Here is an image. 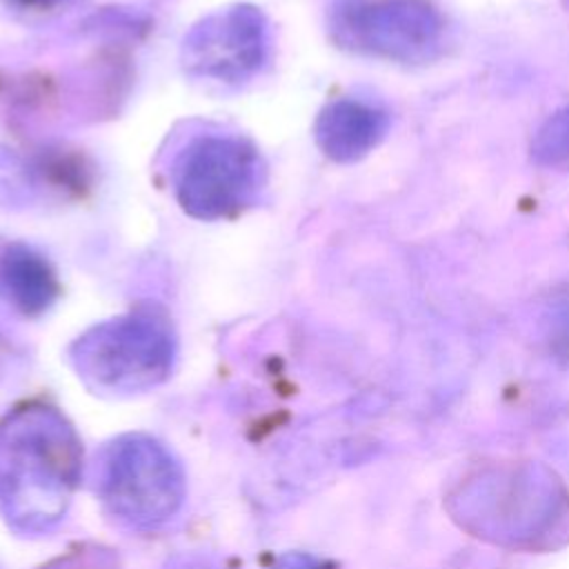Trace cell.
<instances>
[{"label": "cell", "instance_id": "6da1fadb", "mask_svg": "<svg viewBox=\"0 0 569 569\" xmlns=\"http://www.w3.org/2000/svg\"><path fill=\"white\" fill-rule=\"evenodd\" d=\"M442 505L460 531L498 549L551 553L569 545V487L540 460H478L449 482Z\"/></svg>", "mask_w": 569, "mask_h": 569}, {"label": "cell", "instance_id": "7a4b0ae2", "mask_svg": "<svg viewBox=\"0 0 569 569\" xmlns=\"http://www.w3.org/2000/svg\"><path fill=\"white\" fill-rule=\"evenodd\" d=\"M82 476V442L53 405L24 402L0 418V518L20 536L51 531Z\"/></svg>", "mask_w": 569, "mask_h": 569}, {"label": "cell", "instance_id": "3957f363", "mask_svg": "<svg viewBox=\"0 0 569 569\" xmlns=\"http://www.w3.org/2000/svg\"><path fill=\"white\" fill-rule=\"evenodd\" d=\"M176 333L164 313L136 309L102 320L69 347L78 378L98 396L129 398L162 385L176 365Z\"/></svg>", "mask_w": 569, "mask_h": 569}, {"label": "cell", "instance_id": "277c9868", "mask_svg": "<svg viewBox=\"0 0 569 569\" xmlns=\"http://www.w3.org/2000/svg\"><path fill=\"white\" fill-rule=\"evenodd\" d=\"M93 489L107 516L136 531H153L178 516L187 478L173 451L149 433H120L102 445Z\"/></svg>", "mask_w": 569, "mask_h": 569}, {"label": "cell", "instance_id": "5b68a950", "mask_svg": "<svg viewBox=\"0 0 569 569\" xmlns=\"http://www.w3.org/2000/svg\"><path fill=\"white\" fill-rule=\"evenodd\" d=\"M329 36L353 53L420 64L442 53L447 22L431 0H338Z\"/></svg>", "mask_w": 569, "mask_h": 569}, {"label": "cell", "instance_id": "8992f818", "mask_svg": "<svg viewBox=\"0 0 569 569\" xmlns=\"http://www.w3.org/2000/svg\"><path fill=\"white\" fill-rule=\"evenodd\" d=\"M264 178L251 142L229 133L191 140L176 158L173 191L182 211L196 220H222L247 207Z\"/></svg>", "mask_w": 569, "mask_h": 569}, {"label": "cell", "instance_id": "52a82bcc", "mask_svg": "<svg viewBox=\"0 0 569 569\" xmlns=\"http://www.w3.org/2000/svg\"><path fill=\"white\" fill-rule=\"evenodd\" d=\"M269 51V24L251 4L209 13L182 40V69L213 82H242L253 76Z\"/></svg>", "mask_w": 569, "mask_h": 569}, {"label": "cell", "instance_id": "ba28073f", "mask_svg": "<svg viewBox=\"0 0 569 569\" xmlns=\"http://www.w3.org/2000/svg\"><path fill=\"white\" fill-rule=\"evenodd\" d=\"M389 131V113L358 98H338L322 107L313 124L318 149L333 162L349 164L373 151Z\"/></svg>", "mask_w": 569, "mask_h": 569}, {"label": "cell", "instance_id": "9c48e42d", "mask_svg": "<svg viewBox=\"0 0 569 569\" xmlns=\"http://www.w3.org/2000/svg\"><path fill=\"white\" fill-rule=\"evenodd\" d=\"M60 293L49 260L27 244H9L0 253V298L22 316H40Z\"/></svg>", "mask_w": 569, "mask_h": 569}, {"label": "cell", "instance_id": "30bf717a", "mask_svg": "<svg viewBox=\"0 0 569 569\" xmlns=\"http://www.w3.org/2000/svg\"><path fill=\"white\" fill-rule=\"evenodd\" d=\"M531 158L542 167H569V104L549 116L536 131Z\"/></svg>", "mask_w": 569, "mask_h": 569}, {"label": "cell", "instance_id": "8fae6325", "mask_svg": "<svg viewBox=\"0 0 569 569\" xmlns=\"http://www.w3.org/2000/svg\"><path fill=\"white\" fill-rule=\"evenodd\" d=\"M545 340L551 356L569 362V282H565L545 309Z\"/></svg>", "mask_w": 569, "mask_h": 569}, {"label": "cell", "instance_id": "7c38bea8", "mask_svg": "<svg viewBox=\"0 0 569 569\" xmlns=\"http://www.w3.org/2000/svg\"><path fill=\"white\" fill-rule=\"evenodd\" d=\"M40 569H120V560L109 547L82 542L44 562Z\"/></svg>", "mask_w": 569, "mask_h": 569}, {"label": "cell", "instance_id": "4fadbf2b", "mask_svg": "<svg viewBox=\"0 0 569 569\" xmlns=\"http://www.w3.org/2000/svg\"><path fill=\"white\" fill-rule=\"evenodd\" d=\"M269 569H336V565L307 551H287L280 553Z\"/></svg>", "mask_w": 569, "mask_h": 569}, {"label": "cell", "instance_id": "5bb4252c", "mask_svg": "<svg viewBox=\"0 0 569 569\" xmlns=\"http://www.w3.org/2000/svg\"><path fill=\"white\" fill-rule=\"evenodd\" d=\"M162 569H227L216 556L202 551H184L164 562Z\"/></svg>", "mask_w": 569, "mask_h": 569}, {"label": "cell", "instance_id": "9a60e30c", "mask_svg": "<svg viewBox=\"0 0 569 569\" xmlns=\"http://www.w3.org/2000/svg\"><path fill=\"white\" fill-rule=\"evenodd\" d=\"M11 4L20 7V9H33V11H44L56 7L60 0H9Z\"/></svg>", "mask_w": 569, "mask_h": 569}, {"label": "cell", "instance_id": "2e32d148", "mask_svg": "<svg viewBox=\"0 0 569 569\" xmlns=\"http://www.w3.org/2000/svg\"><path fill=\"white\" fill-rule=\"evenodd\" d=\"M565 4H567V9H569V0H565Z\"/></svg>", "mask_w": 569, "mask_h": 569}]
</instances>
